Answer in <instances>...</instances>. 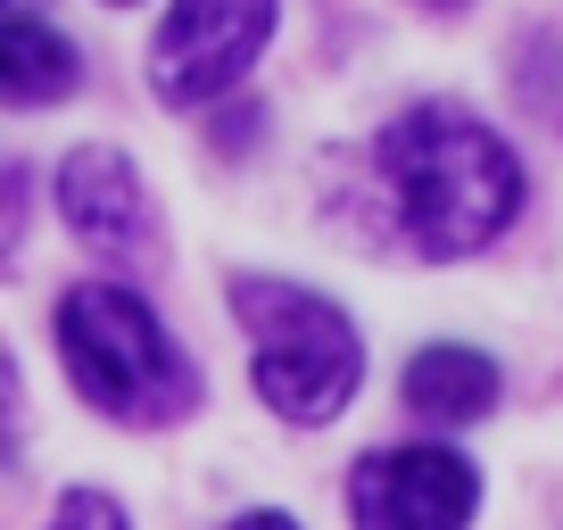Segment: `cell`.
Instances as JSON below:
<instances>
[{
  "mask_svg": "<svg viewBox=\"0 0 563 530\" xmlns=\"http://www.w3.org/2000/svg\"><path fill=\"white\" fill-rule=\"evenodd\" d=\"M58 216L100 257H141L150 249V183L124 150H100V142L67 150L58 158Z\"/></svg>",
  "mask_w": 563,
  "mask_h": 530,
  "instance_id": "cell-6",
  "label": "cell"
},
{
  "mask_svg": "<svg viewBox=\"0 0 563 530\" xmlns=\"http://www.w3.org/2000/svg\"><path fill=\"white\" fill-rule=\"evenodd\" d=\"M249 349H257V398L282 423H332L365 382V340L323 290L282 283V274H241L232 283Z\"/></svg>",
  "mask_w": 563,
  "mask_h": 530,
  "instance_id": "cell-3",
  "label": "cell"
},
{
  "mask_svg": "<svg viewBox=\"0 0 563 530\" xmlns=\"http://www.w3.org/2000/svg\"><path fill=\"white\" fill-rule=\"evenodd\" d=\"M431 9H464V0H431Z\"/></svg>",
  "mask_w": 563,
  "mask_h": 530,
  "instance_id": "cell-14",
  "label": "cell"
},
{
  "mask_svg": "<svg viewBox=\"0 0 563 530\" xmlns=\"http://www.w3.org/2000/svg\"><path fill=\"white\" fill-rule=\"evenodd\" d=\"M274 42V0H175L150 42V84L166 108H208Z\"/></svg>",
  "mask_w": 563,
  "mask_h": 530,
  "instance_id": "cell-4",
  "label": "cell"
},
{
  "mask_svg": "<svg viewBox=\"0 0 563 530\" xmlns=\"http://www.w3.org/2000/svg\"><path fill=\"white\" fill-rule=\"evenodd\" d=\"M117 9H124V0H117Z\"/></svg>",
  "mask_w": 563,
  "mask_h": 530,
  "instance_id": "cell-15",
  "label": "cell"
},
{
  "mask_svg": "<svg viewBox=\"0 0 563 530\" xmlns=\"http://www.w3.org/2000/svg\"><path fill=\"white\" fill-rule=\"evenodd\" d=\"M406 407L422 423H481L497 407V365L464 340H440V349H422L406 365Z\"/></svg>",
  "mask_w": 563,
  "mask_h": 530,
  "instance_id": "cell-8",
  "label": "cell"
},
{
  "mask_svg": "<svg viewBox=\"0 0 563 530\" xmlns=\"http://www.w3.org/2000/svg\"><path fill=\"white\" fill-rule=\"evenodd\" d=\"M481 514V473L473 456L440 440L373 448L349 473V522L356 530H464Z\"/></svg>",
  "mask_w": 563,
  "mask_h": 530,
  "instance_id": "cell-5",
  "label": "cell"
},
{
  "mask_svg": "<svg viewBox=\"0 0 563 530\" xmlns=\"http://www.w3.org/2000/svg\"><path fill=\"white\" fill-rule=\"evenodd\" d=\"M382 183L398 199V224L422 257H473L522 208V166L489 124L456 100H422L382 124Z\"/></svg>",
  "mask_w": 563,
  "mask_h": 530,
  "instance_id": "cell-1",
  "label": "cell"
},
{
  "mask_svg": "<svg viewBox=\"0 0 563 530\" xmlns=\"http://www.w3.org/2000/svg\"><path fill=\"white\" fill-rule=\"evenodd\" d=\"M25 216H34V175L18 158H0V274L18 265V241H25Z\"/></svg>",
  "mask_w": 563,
  "mask_h": 530,
  "instance_id": "cell-9",
  "label": "cell"
},
{
  "mask_svg": "<svg viewBox=\"0 0 563 530\" xmlns=\"http://www.w3.org/2000/svg\"><path fill=\"white\" fill-rule=\"evenodd\" d=\"M224 530H299L290 514H274V506H257V514H241V522H224Z\"/></svg>",
  "mask_w": 563,
  "mask_h": 530,
  "instance_id": "cell-12",
  "label": "cell"
},
{
  "mask_svg": "<svg viewBox=\"0 0 563 530\" xmlns=\"http://www.w3.org/2000/svg\"><path fill=\"white\" fill-rule=\"evenodd\" d=\"M51 530H133V522H124V506L108 489H67L58 514H51Z\"/></svg>",
  "mask_w": 563,
  "mask_h": 530,
  "instance_id": "cell-10",
  "label": "cell"
},
{
  "mask_svg": "<svg viewBox=\"0 0 563 530\" xmlns=\"http://www.w3.org/2000/svg\"><path fill=\"white\" fill-rule=\"evenodd\" d=\"M58 356L91 407L133 431L199 407V365L175 349V332L133 283H75L58 299Z\"/></svg>",
  "mask_w": 563,
  "mask_h": 530,
  "instance_id": "cell-2",
  "label": "cell"
},
{
  "mask_svg": "<svg viewBox=\"0 0 563 530\" xmlns=\"http://www.w3.org/2000/svg\"><path fill=\"white\" fill-rule=\"evenodd\" d=\"M75 84H84V58L58 25L0 18V108H58Z\"/></svg>",
  "mask_w": 563,
  "mask_h": 530,
  "instance_id": "cell-7",
  "label": "cell"
},
{
  "mask_svg": "<svg viewBox=\"0 0 563 530\" xmlns=\"http://www.w3.org/2000/svg\"><path fill=\"white\" fill-rule=\"evenodd\" d=\"M42 0H0V18H34Z\"/></svg>",
  "mask_w": 563,
  "mask_h": 530,
  "instance_id": "cell-13",
  "label": "cell"
},
{
  "mask_svg": "<svg viewBox=\"0 0 563 530\" xmlns=\"http://www.w3.org/2000/svg\"><path fill=\"white\" fill-rule=\"evenodd\" d=\"M18 456V365H9V349H0V464Z\"/></svg>",
  "mask_w": 563,
  "mask_h": 530,
  "instance_id": "cell-11",
  "label": "cell"
}]
</instances>
